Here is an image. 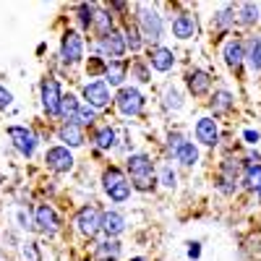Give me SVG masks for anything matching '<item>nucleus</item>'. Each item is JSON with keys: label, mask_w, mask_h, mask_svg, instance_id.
Wrapping results in <instances>:
<instances>
[{"label": "nucleus", "mask_w": 261, "mask_h": 261, "mask_svg": "<svg viewBox=\"0 0 261 261\" xmlns=\"http://www.w3.org/2000/svg\"><path fill=\"white\" fill-rule=\"evenodd\" d=\"M128 175H130V183L139 191H151L154 186V165L146 154H130L128 157Z\"/></svg>", "instance_id": "f257e3e1"}, {"label": "nucleus", "mask_w": 261, "mask_h": 261, "mask_svg": "<svg viewBox=\"0 0 261 261\" xmlns=\"http://www.w3.org/2000/svg\"><path fill=\"white\" fill-rule=\"evenodd\" d=\"M102 186H105L107 196H110L115 204H123V201L130 199V180L123 175V170H118V167H110L105 172Z\"/></svg>", "instance_id": "f03ea898"}, {"label": "nucleus", "mask_w": 261, "mask_h": 261, "mask_svg": "<svg viewBox=\"0 0 261 261\" xmlns=\"http://www.w3.org/2000/svg\"><path fill=\"white\" fill-rule=\"evenodd\" d=\"M136 13H139V27H141V37L144 39H151V42H157L162 39V32H165V24H162V16L154 11V8H149L144 3L136 6Z\"/></svg>", "instance_id": "7ed1b4c3"}, {"label": "nucleus", "mask_w": 261, "mask_h": 261, "mask_svg": "<svg viewBox=\"0 0 261 261\" xmlns=\"http://www.w3.org/2000/svg\"><path fill=\"white\" fill-rule=\"evenodd\" d=\"M115 105H118V110L128 118H134L144 110V94L139 89H134V86H123V89L118 92L115 97Z\"/></svg>", "instance_id": "20e7f679"}, {"label": "nucleus", "mask_w": 261, "mask_h": 261, "mask_svg": "<svg viewBox=\"0 0 261 261\" xmlns=\"http://www.w3.org/2000/svg\"><path fill=\"white\" fill-rule=\"evenodd\" d=\"M76 227H79L81 235L94 238V235L102 230V212H99L97 206H84V209H79V214H76Z\"/></svg>", "instance_id": "39448f33"}, {"label": "nucleus", "mask_w": 261, "mask_h": 261, "mask_svg": "<svg viewBox=\"0 0 261 261\" xmlns=\"http://www.w3.org/2000/svg\"><path fill=\"white\" fill-rule=\"evenodd\" d=\"M8 139L13 141V146L24 157H32L37 151V136H34V130L27 128V125H11L8 128Z\"/></svg>", "instance_id": "423d86ee"}, {"label": "nucleus", "mask_w": 261, "mask_h": 261, "mask_svg": "<svg viewBox=\"0 0 261 261\" xmlns=\"http://www.w3.org/2000/svg\"><path fill=\"white\" fill-rule=\"evenodd\" d=\"M60 58L65 63H79L84 58V39L79 32H65L63 34V42H60Z\"/></svg>", "instance_id": "0eeeda50"}, {"label": "nucleus", "mask_w": 261, "mask_h": 261, "mask_svg": "<svg viewBox=\"0 0 261 261\" xmlns=\"http://www.w3.org/2000/svg\"><path fill=\"white\" fill-rule=\"evenodd\" d=\"M39 92H42V107L47 110V115H58L60 99H63L60 84H58L55 79H45V81L39 84Z\"/></svg>", "instance_id": "6e6552de"}, {"label": "nucleus", "mask_w": 261, "mask_h": 261, "mask_svg": "<svg viewBox=\"0 0 261 261\" xmlns=\"http://www.w3.org/2000/svg\"><path fill=\"white\" fill-rule=\"evenodd\" d=\"M34 227L39 232H45V235H55L58 227H60V220H58V214L50 204H39L34 209Z\"/></svg>", "instance_id": "1a4fd4ad"}, {"label": "nucleus", "mask_w": 261, "mask_h": 261, "mask_svg": "<svg viewBox=\"0 0 261 261\" xmlns=\"http://www.w3.org/2000/svg\"><path fill=\"white\" fill-rule=\"evenodd\" d=\"M128 50V45H125V37L120 34V32H110V34H105V37H99V53L105 55V58H113V60H120L123 58V53Z\"/></svg>", "instance_id": "9d476101"}, {"label": "nucleus", "mask_w": 261, "mask_h": 261, "mask_svg": "<svg viewBox=\"0 0 261 261\" xmlns=\"http://www.w3.org/2000/svg\"><path fill=\"white\" fill-rule=\"evenodd\" d=\"M84 99L89 107H94V110H99V107H107L110 105V86H107L105 81H92L84 86Z\"/></svg>", "instance_id": "9b49d317"}, {"label": "nucleus", "mask_w": 261, "mask_h": 261, "mask_svg": "<svg viewBox=\"0 0 261 261\" xmlns=\"http://www.w3.org/2000/svg\"><path fill=\"white\" fill-rule=\"evenodd\" d=\"M45 162L53 172H68L73 167V154L68 151V146H53V149H47Z\"/></svg>", "instance_id": "f8f14e48"}, {"label": "nucleus", "mask_w": 261, "mask_h": 261, "mask_svg": "<svg viewBox=\"0 0 261 261\" xmlns=\"http://www.w3.org/2000/svg\"><path fill=\"white\" fill-rule=\"evenodd\" d=\"M196 139L204 146H214L220 141V128H217V123L212 118H199V123H196Z\"/></svg>", "instance_id": "ddd939ff"}, {"label": "nucleus", "mask_w": 261, "mask_h": 261, "mask_svg": "<svg viewBox=\"0 0 261 261\" xmlns=\"http://www.w3.org/2000/svg\"><path fill=\"white\" fill-rule=\"evenodd\" d=\"M238 175H241V165L232 162V160H225L222 162V172H220V191L222 193H232L235 191V183H238Z\"/></svg>", "instance_id": "4468645a"}, {"label": "nucleus", "mask_w": 261, "mask_h": 261, "mask_svg": "<svg viewBox=\"0 0 261 261\" xmlns=\"http://www.w3.org/2000/svg\"><path fill=\"white\" fill-rule=\"evenodd\" d=\"M149 65L154 71L167 73L172 65H175V55H172V50H167V47H154V50L149 53Z\"/></svg>", "instance_id": "2eb2a0df"}, {"label": "nucleus", "mask_w": 261, "mask_h": 261, "mask_svg": "<svg viewBox=\"0 0 261 261\" xmlns=\"http://www.w3.org/2000/svg\"><path fill=\"white\" fill-rule=\"evenodd\" d=\"M186 81H188V89H191L193 97H201V94H206L212 89V76L206 71H199V68L191 71Z\"/></svg>", "instance_id": "dca6fc26"}, {"label": "nucleus", "mask_w": 261, "mask_h": 261, "mask_svg": "<svg viewBox=\"0 0 261 261\" xmlns=\"http://www.w3.org/2000/svg\"><path fill=\"white\" fill-rule=\"evenodd\" d=\"M102 230L107 238H118L125 230V217L120 212H105L102 214Z\"/></svg>", "instance_id": "f3484780"}, {"label": "nucleus", "mask_w": 261, "mask_h": 261, "mask_svg": "<svg viewBox=\"0 0 261 261\" xmlns=\"http://www.w3.org/2000/svg\"><path fill=\"white\" fill-rule=\"evenodd\" d=\"M172 34L178 39H191L196 37V18L191 13H180L175 21H172Z\"/></svg>", "instance_id": "a211bd4d"}, {"label": "nucleus", "mask_w": 261, "mask_h": 261, "mask_svg": "<svg viewBox=\"0 0 261 261\" xmlns=\"http://www.w3.org/2000/svg\"><path fill=\"white\" fill-rule=\"evenodd\" d=\"M222 55H225V60H227L230 68H241V63L246 60L243 42H241V39H230L227 45H225V50H222Z\"/></svg>", "instance_id": "6ab92c4d"}, {"label": "nucleus", "mask_w": 261, "mask_h": 261, "mask_svg": "<svg viewBox=\"0 0 261 261\" xmlns=\"http://www.w3.org/2000/svg\"><path fill=\"white\" fill-rule=\"evenodd\" d=\"M58 136H60V141H65V146H81L84 144V130L76 123H63Z\"/></svg>", "instance_id": "aec40b11"}, {"label": "nucleus", "mask_w": 261, "mask_h": 261, "mask_svg": "<svg viewBox=\"0 0 261 261\" xmlns=\"http://www.w3.org/2000/svg\"><path fill=\"white\" fill-rule=\"evenodd\" d=\"M128 73V65L123 60H110L107 63V71H105V84H110V86H120L123 79Z\"/></svg>", "instance_id": "412c9836"}, {"label": "nucleus", "mask_w": 261, "mask_h": 261, "mask_svg": "<svg viewBox=\"0 0 261 261\" xmlns=\"http://www.w3.org/2000/svg\"><path fill=\"white\" fill-rule=\"evenodd\" d=\"M79 99L73 97V94H63V99H60V110H58V115L63 118V123H76V115H79Z\"/></svg>", "instance_id": "4be33fe9"}, {"label": "nucleus", "mask_w": 261, "mask_h": 261, "mask_svg": "<svg viewBox=\"0 0 261 261\" xmlns=\"http://www.w3.org/2000/svg\"><path fill=\"white\" fill-rule=\"evenodd\" d=\"M97 256H99L102 261H115V258L120 256V243L115 241V238H107V241H102V243L97 246Z\"/></svg>", "instance_id": "5701e85b"}, {"label": "nucleus", "mask_w": 261, "mask_h": 261, "mask_svg": "<svg viewBox=\"0 0 261 261\" xmlns=\"http://www.w3.org/2000/svg\"><path fill=\"white\" fill-rule=\"evenodd\" d=\"M230 107H232V94H230L227 89H220V92L212 94V110H214V115L227 113Z\"/></svg>", "instance_id": "b1692460"}, {"label": "nucleus", "mask_w": 261, "mask_h": 261, "mask_svg": "<svg viewBox=\"0 0 261 261\" xmlns=\"http://www.w3.org/2000/svg\"><path fill=\"white\" fill-rule=\"evenodd\" d=\"M235 21H238V24H243V27L256 24V21H258V8H256L253 3H243V6H238V11H235Z\"/></svg>", "instance_id": "393cba45"}, {"label": "nucleus", "mask_w": 261, "mask_h": 261, "mask_svg": "<svg viewBox=\"0 0 261 261\" xmlns=\"http://www.w3.org/2000/svg\"><path fill=\"white\" fill-rule=\"evenodd\" d=\"M246 60L253 71H261V37H253L248 42V50H246Z\"/></svg>", "instance_id": "a878e982"}, {"label": "nucleus", "mask_w": 261, "mask_h": 261, "mask_svg": "<svg viewBox=\"0 0 261 261\" xmlns=\"http://www.w3.org/2000/svg\"><path fill=\"white\" fill-rule=\"evenodd\" d=\"M175 160H178V162H183L186 167H191V165H196V162H199V149H196L191 141H186V144L178 149Z\"/></svg>", "instance_id": "bb28decb"}, {"label": "nucleus", "mask_w": 261, "mask_h": 261, "mask_svg": "<svg viewBox=\"0 0 261 261\" xmlns=\"http://www.w3.org/2000/svg\"><path fill=\"white\" fill-rule=\"evenodd\" d=\"M94 144H97V149H113L115 146V128H110V125L99 128L94 136Z\"/></svg>", "instance_id": "cd10ccee"}, {"label": "nucleus", "mask_w": 261, "mask_h": 261, "mask_svg": "<svg viewBox=\"0 0 261 261\" xmlns=\"http://www.w3.org/2000/svg\"><path fill=\"white\" fill-rule=\"evenodd\" d=\"M243 183L246 188H258L261 186V165H246L243 167Z\"/></svg>", "instance_id": "c85d7f7f"}, {"label": "nucleus", "mask_w": 261, "mask_h": 261, "mask_svg": "<svg viewBox=\"0 0 261 261\" xmlns=\"http://www.w3.org/2000/svg\"><path fill=\"white\" fill-rule=\"evenodd\" d=\"M214 29H230L235 24V8H222V11H217L214 13Z\"/></svg>", "instance_id": "c756f323"}, {"label": "nucleus", "mask_w": 261, "mask_h": 261, "mask_svg": "<svg viewBox=\"0 0 261 261\" xmlns=\"http://www.w3.org/2000/svg\"><path fill=\"white\" fill-rule=\"evenodd\" d=\"M92 27L99 32V37L110 34V32H113V16L107 13V11H97V13H94V24H92Z\"/></svg>", "instance_id": "7c9ffc66"}, {"label": "nucleus", "mask_w": 261, "mask_h": 261, "mask_svg": "<svg viewBox=\"0 0 261 261\" xmlns=\"http://www.w3.org/2000/svg\"><path fill=\"white\" fill-rule=\"evenodd\" d=\"M123 37H125V45H128L130 50H134V53H136V50H141L144 37H141V32H139L134 24H128V27H125V34H123Z\"/></svg>", "instance_id": "2f4dec72"}, {"label": "nucleus", "mask_w": 261, "mask_h": 261, "mask_svg": "<svg viewBox=\"0 0 261 261\" xmlns=\"http://www.w3.org/2000/svg\"><path fill=\"white\" fill-rule=\"evenodd\" d=\"M97 120V110L89 105H81L79 107V115H76V125H92Z\"/></svg>", "instance_id": "473e14b6"}, {"label": "nucleus", "mask_w": 261, "mask_h": 261, "mask_svg": "<svg viewBox=\"0 0 261 261\" xmlns=\"http://www.w3.org/2000/svg\"><path fill=\"white\" fill-rule=\"evenodd\" d=\"M94 13H97V8L94 6H79V21H81V27H92L94 24Z\"/></svg>", "instance_id": "72a5a7b5"}, {"label": "nucleus", "mask_w": 261, "mask_h": 261, "mask_svg": "<svg viewBox=\"0 0 261 261\" xmlns=\"http://www.w3.org/2000/svg\"><path fill=\"white\" fill-rule=\"evenodd\" d=\"M165 107H167V110H180V107H183V99H180L178 89H167L165 92Z\"/></svg>", "instance_id": "f704fd0d"}, {"label": "nucleus", "mask_w": 261, "mask_h": 261, "mask_svg": "<svg viewBox=\"0 0 261 261\" xmlns=\"http://www.w3.org/2000/svg\"><path fill=\"white\" fill-rule=\"evenodd\" d=\"M160 183L165 188H175V170H172L170 165H162L160 167Z\"/></svg>", "instance_id": "c9c22d12"}, {"label": "nucleus", "mask_w": 261, "mask_h": 261, "mask_svg": "<svg viewBox=\"0 0 261 261\" xmlns=\"http://www.w3.org/2000/svg\"><path fill=\"white\" fill-rule=\"evenodd\" d=\"M186 144V139L180 136V134H170V139H167V149L172 151V154H178V149Z\"/></svg>", "instance_id": "e433bc0d"}, {"label": "nucleus", "mask_w": 261, "mask_h": 261, "mask_svg": "<svg viewBox=\"0 0 261 261\" xmlns=\"http://www.w3.org/2000/svg\"><path fill=\"white\" fill-rule=\"evenodd\" d=\"M13 102V94L6 89V86H0V110H6V107H11Z\"/></svg>", "instance_id": "4c0bfd02"}, {"label": "nucleus", "mask_w": 261, "mask_h": 261, "mask_svg": "<svg viewBox=\"0 0 261 261\" xmlns=\"http://www.w3.org/2000/svg\"><path fill=\"white\" fill-rule=\"evenodd\" d=\"M130 71H134V73L139 76V81H151V79H149V73H146V68H144L141 63H134V65H130Z\"/></svg>", "instance_id": "58836bf2"}, {"label": "nucleus", "mask_w": 261, "mask_h": 261, "mask_svg": "<svg viewBox=\"0 0 261 261\" xmlns=\"http://www.w3.org/2000/svg\"><path fill=\"white\" fill-rule=\"evenodd\" d=\"M99 71H107V65L102 63V58H94L89 63V73H99Z\"/></svg>", "instance_id": "ea45409f"}, {"label": "nucleus", "mask_w": 261, "mask_h": 261, "mask_svg": "<svg viewBox=\"0 0 261 261\" xmlns=\"http://www.w3.org/2000/svg\"><path fill=\"white\" fill-rule=\"evenodd\" d=\"M201 256V246L199 243H188V258H199Z\"/></svg>", "instance_id": "a19ab883"}, {"label": "nucleus", "mask_w": 261, "mask_h": 261, "mask_svg": "<svg viewBox=\"0 0 261 261\" xmlns=\"http://www.w3.org/2000/svg\"><path fill=\"white\" fill-rule=\"evenodd\" d=\"M18 220H21V227H27V230H32V227H34V225L29 222V217H27L24 212H18Z\"/></svg>", "instance_id": "79ce46f5"}, {"label": "nucleus", "mask_w": 261, "mask_h": 261, "mask_svg": "<svg viewBox=\"0 0 261 261\" xmlns=\"http://www.w3.org/2000/svg\"><path fill=\"white\" fill-rule=\"evenodd\" d=\"M243 139H246L248 144H256V141H258V134H256V130H246V134H243Z\"/></svg>", "instance_id": "37998d69"}, {"label": "nucleus", "mask_w": 261, "mask_h": 261, "mask_svg": "<svg viewBox=\"0 0 261 261\" xmlns=\"http://www.w3.org/2000/svg\"><path fill=\"white\" fill-rule=\"evenodd\" d=\"M24 253H29V258H32V261H37V258H39V256H37V251H34V246H27V248H24Z\"/></svg>", "instance_id": "c03bdc74"}, {"label": "nucleus", "mask_w": 261, "mask_h": 261, "mask_svg": "<svg viewBox=\"0 0 261 261\" xmlns=\"http://www.w3.org/2000/svg\"><path fill=\"white\" fill-rule=\"evenodd\" d=\"M130 261H144V258H141V256H136V258H130Z\"/></svg>", "instance_id": "a18cd8bd"}, {"label": "nucleus", "mask_w": 261, "mask_h": 261, "mask_svg": "<svg viewBox=\"0 0 261 261\" xmlns=\"http://www.w3.org/2000/svg\"><path fill=\"white\" fill-rule=\"evenodd\" d=\"M256 193H258V199H261V186H258V188H256Z\"/></svg>", "instance_id": "49530a36"}, {"label": "nucleus", "mask_w": 261, "mask_h": 261, "mask_svg": "<svg viewBox=\"0 0 261 261\" xmlns=\"http://www.w3.org/2000/svg\"><path fill=\"white\" fill-rule=\"evenodd\" d=\"M0 183H3V175H0Z\"/></svg>", "instance_id": "de8ad7c7"}]
</instances>
